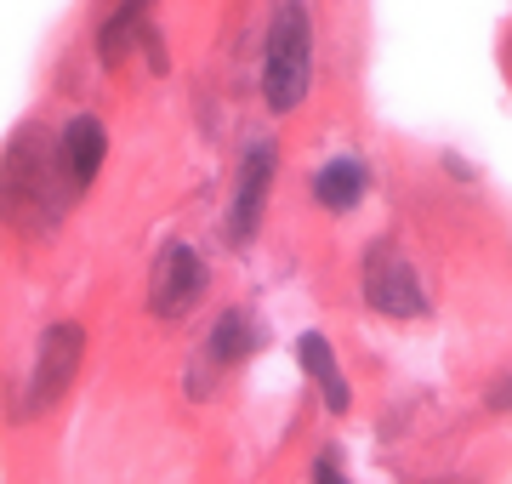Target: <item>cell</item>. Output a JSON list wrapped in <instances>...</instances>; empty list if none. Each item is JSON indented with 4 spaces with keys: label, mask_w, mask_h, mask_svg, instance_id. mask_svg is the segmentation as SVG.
<instances>
[{
    "label": "cell",
    "mask_w": 512,
    "mask_h": 484,
    "mask_svg": "<svg viewBox=\"0 0 512 484\" xmlns=\"http://www.w3.org/2000/svg\"><path fill=\"white\" fill-rule=\"evenodd\" d=\"M359 297L370 302V314H382V319H427L433 314V297L421 285L416 262L404 257L393 240L365 245V257H359Z\"/></svg>",
    "instance_id": "cell-4"
},
{
    "label": "cell",
    "mask_w": 512,
    "mask_h": 484,
    "mask_svg": "<svg viewBox=\"0 0 512 484\" xmlns=\"http://www.w3.org/2000/svg\"><path fill=\"white\" fill-rule=\"evenodd\" d=\"M313 484H353L336 450H319V456H313Z\"/></svg>",
    "instance_id": "cell-13"
},
{
    "label": "cell",
    "mask_w": 512,
    "mask_h": 484,
    "mask_svg": "<svg viewBox=\"0 0 512 484\" xmlns=\"http://www.w3.org/2000/svg\"><path fill=\"white\" fill-rule=\"evenodd\" d=\"M52 154H57V177H63V188H69L74 205H80L97 188L103 160H109V126H103V114L74 109L69 120L52 131Z\"/></svg>",
    "instance_id": "cell-7"
},
{
    "label": "cell",
    "mask_w": 512,
    "mask_h": 484,
    "mask_svg": "<svg viewBox=\"0 0 512 484\" xmlns=\"http://www.w3.org/2000/svg\"><path fill=\"white\" fill-rule=\"evenodd\" d=\"M69 211L74 194L57 177L52 131L40 120H23L0 149V228L18 240H52Z\"/></svg>",
    "instance_id": "cell-1"
},
{
    "label": "cell",
    "mask_w": 512,
    "mask_h": 484,
    "mask_svg": "<svg viewBox=\"0 0 512 484\" xmlns=\"http://www.w3.org/2000/svg\"><path fill=\"white\" fill-rule=\"evenodd\" d=\"M313 69H319V35H313L308 0H274L268 12V35H262V103L268 114H296L313 92Z\"/></svg>",
    "instance_id": "cell-2"
},
{
    "label": "cell",
    "mask_w": 512,
    "mask_h": 484,
    "mask_svg": "<svg viewBox=\"0 0 512 484\" xmlns=\"http://www.w3.org/2000/svg\"><path fill=\"white\" fill-rule=\"evenodd\" d=\"M444 171H450V177H456V183H478V171L467 166V160H461L456 149H444Z\"/></svg>",
    "instance_id": "cell-14"
},
{
    "label": "cell",
    "mask_w": 512,
    "mask_h": 484,
    "mask_svg": "<svg viewBox=\"0 0 512 484\" xmlns=\"http://www.w3.org/2000/svg\"><path fill=\"white\" fill-rule=\"evenodd\" d=\"M507 52H512V46H507Z\"/></svg>",
    "instance_id": "cell-16"
},
{
    "label": "cell",
    "mask_w": 512,
    "mask_h": 484,
    "mask_svg": "<svg viewBox=\"0 0 512 484\" xmlns=\"http://www.w3.org/2000/svg\"><path fill=\"white\" fill-rule=\"evenodd\" d=\"M421 484H484V479H473V473H439V479H421Z\"/></svg>",
    "instance_id": "cell-15"
},
{
    "label": "cell",
    "mask_w": 512,
    "mask_h": 484,
    "mask_svg": "<svg viewBox=\"0 0 512 484\" xmlns=\"http://www.w3.org/2000/svg\"><path fill=\"white\" fill-rule=\"evenodd\" d=\"M274 177H279V143H274V137H256L251 149L239 154L234 200H228V240H234V245H251L256 240V228H262V217H268Z\"/></svg>",
    "instance_id": "cell-8"
},
{
    "label": "cell",
    "mask_w": 512,
    "mask_h": 484,
    "mask_svg": "<svg viewBox=\"0 0 512 484\" xmlns=\"http://www.w3.org/2000/svg\"><path fill=\"white\" fill-rule=\"evenodd\" d=\"M205 291H211L205 257L188 240H165L154 251V262H148V314L177 325V319H188L205 302Z\"/></svg>",
    "instance_id": "cell-5"
},
{
    "label": "cell",
    "mask_w": 512,
    "mask_h": 484,
    "mask_svg": "<svg viewBox=\"0 0 512 484\" xmlns=\"http://www.w3.org/2000/svg\"><path fill=\"white\" fill-rule=\"evenodd\" d=\"M154 0H120L109 18L97 23V63L103 69H126L131 52L148 40V29H154Z\"/></svg>",
    "instance_id": "cell-11"
},
{
    "label": "cell",
    "mask_w": 512,
    "mask_h": 484,
    "mask_svg": "<svg viewBox=\"0 0 512 484\" xmlns=\"http://www.w3.org/2000/svg\"><path fill=\"white\" fill-rule=\"evenodd\" d=\"M80 365H86V325H80V319H52V325L35 336V354H29V376H23V388H18L12 422H40V416H52V410L74 393Z\"/></svg>",
    "instance_id": "cell-3"
},
{
    "label": "cell",
    "mask_w": 512,
    "mask_h": 484,
    "mask_svg": "<svg viewBox=\"0 0 512 484\" xmlns=\"http://www.w3.org/2000/svg\"><path fill=\"white\" fill-rule=\"evenodd\" d=\"M256 348H262V325H256L245 308H222V314L211 319V331H205L200 354L188 359V376H183L188 399H194V405H205V399L217 393V376L234 371V365H245Z\"/></svg>",
    "instance_id": "cell-6"
},
{
    "label": "cell",
    "mask_w": 512,
    "mask_h": 484,
    "mask_svg": "<svg viewBox=\"0 0 512 484\" xmlns=\"http://www.w3.org/2000/svg\"><path fill=\"white\" fill-rule=\"evenodd\" d=\"M484 410H490V416H512V365H501V371L484 382Z\"/></svg>",
    "instance_id": "cell-12"
},
{
    "label": "cell",
    "mask_w": 512,
    "mask_h": 484,
    "mask_svg": "<svg viewBox=\"0 0 512 484\" xmlns=\"http://www.w3.org/2000/svg\"><path fill=\"white\" fill-rule=\"evenodd\" d=\"M370 194V166L359 160V154H330L325 166L313 171V205L319 211H330V217H348V211H359Z\"/></svg>",
    "instance_id": "cell-10"
},
{
    "label": "cell",
    "mask_w": 512,
    "mask_h": 484,
    "mask_svg": "<svg viewBox=\"0 0 512 484\" xmlns=\"http://www.w3.org/2000/svg\"><path fill=\"white\" fill-rule=\"evenodd\" d=\"M296 365H302V376L319 388V399H325L330 416H348L353 410V382H348V371H342V359H336V348H330L325 331L296 336Z\"/></svg>",
    "instance_id": "cell-9"
}]
</instances>
